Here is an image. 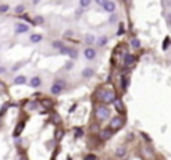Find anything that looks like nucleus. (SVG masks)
I'll return each mask as SVG.
<instances>
[{
  "label": "nucleus",
  "instance_id": "nucleus-9",
  "mask_svg": "<svg viewBox=\"0 0 171 160\" xmlns=\"http://www.w3.org/2000/svg\"><path fill=\"white\" fill-rule=\"evenodd\" d=\"M23 129H24V123L21 121V123H18V124H17V127H15V130H14V136H15V138H18V136H20V133L23 132Z\"/></svg>",
  "mask_w": 171,
  "mask_h": 160
},
{
  "label": "nucleus",
  "instance_id": "nucleus-1",
  "mask_svg": "<svg viewBox=\"0 0 171 160\" xmlns=\"http://www.w3.org/2000/svg\"><path fill=\"white\" fill-rule=\"evenodd\" d=\"M99 94H101V99L105 103H114V100H116V94L111 90H102Z\"/></svg>",
  "mask_w": 171,
  "mask_h": 160
},
{
  "label": "nucleus",
  "instance_id": "nucleus-23",
  "mask_svg": "<svg viewBox=\"0 0 171 160\" xmlns=\"http://www.w3.org/2000/svg\"><path fill=\"white\" fill-rule=\"evenodd\" d=\"M24 11H26V6H24V5H18V6L15 8V12H17V14H23Z\"/></svg>",
  "mask_w": 171,
  "mask_h": 160
},
{
  "label": "nucleus",
  "instance_id": "nucleus-11",
  "mask_svg": "<svg viewBox=\"0 0 171 160\" xmlns=\"http://www.w3.org/2000/svg\"><path fill=\"white\" fill-rule=\"evenodd\" d=\"M26 81H27V78H26L24 75H17L15 80H14V82H15L17 85H21V84H26Z\"/></svg>",
  "mask_w": 171,
  "mask_h": 160
},
{
  "label": "nucleus",
  "instance_id": "nucleus-39",
  "mask_svg": "<svg viewBox=\"0 0 171 160\" xmlns=\"http://www.w3.org/2000/svg\"><path fill=\"white\" fill-rule=\"evenodd\" d=\"M107 160H110V159H107Z\"/></svg>",
  "mask_w": 171,
  "mask_h": 160
},
{
  "label": "nucleus",
  "instance_id": "nucleus-27",
  "mask_svg": "<svg viewBox=\"0 0 171 160\" xmlns=\"http://www.w3.org/2000/svg\"><path fill=\"white\" fill-rule=\"evenodd\" d=\"M75 136H77V138L83 136V130H81V129H77V130H75Z\"/></svg>",
  "mask_w": 171,
  "mask_h": 160
},
{
  "label": "nucleus",
  "instance_id": "nucleus-25",
  "mask_svg": "<svg viewBox=\"0 0 171 160\" xmlns=\"http://www.w3.org/2000/svg\"><path fill=\"white\" fill-rule=\"evenodd\" d=\"M8 11H9V5H6V3L0 5V14H5V12H8Z\"/></svg>",
  "mask_w": 171,
  "mask_h": 160
},
{
  "label": "nucleus",
  "instance_id": "nucleus-2",
  "mask_svg": "<svg viewBox=\"0 0 171 160\" xmlns=\"http://www.w3.org/2000/svg\"><path fill=\"white\" fill-rule=\"evenodd\" d=\"M65 85H66V84H65L62 80H57L54 84H53V85H51V93H53L54 96H59V94L63 91Z\"/></svg>",
  "mask_w": 171,
  "mask_h": 160
},
{
  "label": "nucleus",
  "instance_id": "nucleus-7",
  "mask_svg": "<svg viewBox=\"0 0 171 160\" xmlns=\"http://www.w3.org/2000/svg\"><path fill=\"white\" fill-rule=\"evenodd\" d=\"M102 8H104L107 12H111V14H113V12L116 11V3H114V2H111V0H108V2L102 6Z\"/></svg>",
  "mask_w": 171,
  "mask_h": 160
},
{
  "label": "nucleus",
  "instance_id": "nucleus-12",
  "mask_svg": "<svg viewBox=\"0 0 171 160\" xmlns=\"http://www.w3.org/2000/svg\"><path fill=\"white\" fill-rule=\"evenodd\" d=\"M41 40H42V35H39V33H35V35L30 36V42L32 43H39Z\"/></svg>",
  "mask_w": 171,
  "mask_h": 160
},
{
  "label": "nucleus",
  "instance_id": "nucleus-31",
  "mask_svg": "<svg viewBox=\"0 0 171 160\" xmlns=\"http://www.w3.org/2000/svg\"><path fill=\"white\" fill-rule=\"evenodd\" d=\"M72 67H74V63H72V61H69V63L65 66V69H72Z\"/></svg>",
  "mask_w": 171,
  "mask_h": 160
},
{
  "label": "nucleus",
  "instance_id": "nucleus-33",
  "mask_svg": "<svg viewBox=\"0 0 171 160\" xmlns=\"http://www.w3.org/2000/svg\"><path fill=\"white\" fill-rule=\"evenodd\" d=\"M62 136H63V132L59 130V132H57V139H62Z\"/></svg>",
  "mask_w": 171,
  "mask_h": 160
},
{
  "label": "nucleus",
  "instance_id": "nucleus-15",
  "mask_svg": "<svg viewBox=\"0 0 171 160\" xmlns=\"http://www.w3.org/2000/svg\"><path fill=\"white\" fill-rule=\"evenodd\" d=\"M125 154H126V148H125V147H117L116 156H117V157H123Z\"/></svg>",
  "mask_w": 171,
  "mask_h": 160
},
{
  "label": "nucleus",
  "instance_id": "nucleus-29",
  "mask_svg": "<svg viewBox=\"0 0 171 160\" xmlns=\"http://www.w3.org/2000/svg\"><path fill=\"white\" fill-rule=\"evenodd\" d=\"M84 160H96V156H93V154H89V156H86Z\"/></svg>",
  "mask_w": 171,
  "mask_h": 160
},
{
  "label": "nucleus",
  "instance_id": "nucleus-17",
  "mask_svg": "<svg viewBox=\"0 0 171 160\" xmlns=\"http://www.w3.org/2000/svg\"><path fill=\"white\" fill-rule=\"evenodd\" d=\"M107 42H108V38H107V36H101L99 40H98V45H99V46H105Z\"/></svg>",
  "mask_w": 171,
  "mask_h": 160
},
{
  "label": "nucleus",
  "instance_id": "nucleus-26",
  "mask_svg": "<svg viewBox=\"0 0 171 160\" xmlns=\"http://www.w3.org/2000/svg\"><path fill=\"white\" fill-rule=\"evenodd\" d=\"M59 51H60V54H63V55H69V51H71V48H66V46H63V48H60Z\"/></svg>",
  "mask_w": 171,
  "mask_h": 160
},
{
  "label": "nucleus",
  "instance_id": "nucleus-13",
  "mask_svg": "<svg viewBox=\"0 0 171 160\" xmlns=\"http://www.w3.org/2000/svg\"><path fill=\"white\" fill-rule=\"evenodd\" d=\"M30 85L35 87V88L39 87V85H41V78H39V77H33V78L30 80Z\"/></svg>",
  "mask_w": 171,
  "mask_h": 160
},
{
  "label": "nucleus",
  "instance_id": "nucleus-19",
  "mask_svg": "<svg viewBox=\"0 0 171 160\" xmlns=\"http://www.w3.org/2000/svg\"><path fill=\"white\" fill-rule=\"evenodd\" d=\"M32 21H33V24H42V23H44V17L38 15V17H35Z\"/></svg>",
  "mask_w": 171,
  "mask_h": 160
},
{
  "label": "nucleus",
  "instance_id": "nucleus-32",
  "mask_svg": "<svg viewBox=\"0 0 171 160\" xmlns=\"http://www.w3.org/2000/svg\"><path fill=\"white\" fill-rule=\"evenodd\" d=\"M116 20H117V17H116V15H114V14H113V15H111V17H110V21H111V23H114V21H116Z\"/></svg>",
  "mask_w": 171,
  "mask_h": 160
},
{
  "label": "nucleus",
  "instance_id": "nucleus-6",
  "mask_svg": "<svg viewBox=\"0 0 171 160\" xmlns=\"http://www.w3.org/2000/svg\"><path fill=\"white\" fill-rule=\"evenodd\" d=\"M84 57L87 58V60H93V58L96 57V51H95L92 46L86 48V49H84Z\"/></svg>",
  "mask_w": 171,
  "mask_h": 160
},
{
  "label": "nucleus",
  "instance_id": "nucleus-8",
  "mask_svg": "<svg viewBox=\"0 0 171 160\" xmlns=\"http://www.w3.org/2000/svg\"><path fill=\"white\" fill-rule=\"evenodd\" d=\"M123 61H125V64H126V66L134 64V63H135V55H132V54H125V58H123Z\"/></svg>",
  "mask_w": 171,
  "mask_h": 160
},
{
  "label": "nucleus",
  "instance_id": "nucleus-20",
  "mask_svg": "<svg viewBox=\"0 0 171 160\" xmlns=\"http://www.w3.org/2000/svg\"><path fill=\"white\" fill-rule=\"evenodd\" d=\"M53 46H54L56 49H60V48H63V42H62V40H54V42H53Z\"/></svg>",
  "mask_w": 171,
  "mask_h": 160
},
{
  "label": "nucleus",
  "instance_id": "nucleus-30",
  "mask_svg": "<svg viewBox=\"0 0 171 160\" xmlns=\"http://www.w3.org/2000/svg\"><path fill=\"white\" fill-rule=\"evenodd\" d=\"M141 135H143V138H144V139H146V141H149V142H150V141H152V138H150V136H149V135H147V133H141Z\"/></svg>",
  "mask_w": 171,
  "mask_h": 160
},
{
  "label": "nucleus",
  "instance_id": "nucleus-21",
  "mask_svg": "<svg viewBox=\"0 0 171 160\" xmlns=\"http://www.w3.org/2000/svg\"><path fill=\"white\" fill-rule=\"evenodd\" d=\"M114 105H116V108H117L120 112H123V105H122V102H120L119 99H116V100H114Z\"/></svg>",
  "mask_w": 171,
  "mask_h": 160
},
{
  "label": "nucleus",
  "instance_id": "nucleus-22",
  "mask_svg": "<svg viewBox=\"0 0 171 160\" xmlns=\"http://www.w3.org/2000/svg\"><path fill=\"white\" fill-rule=\"evenodd\" d=\"M131 45H132L134 48H140V46H141V42H140V39H137V38H135V39L131 40Z\"/></svg>",
  "mask_w": 171,
  "mask_h": 160
},
{
  "label": "nucleus",
  "instance_id": "nucleus-16",
  "mask_svg": "<svg viewBox=\"0 0 171 160\" xmlns=\"http://www.w3.org/2000/svg\"><path fill=\"white\" fill-rule=\"evenodd\" d=\"M101 138H102V139H110V138H111V129L102 130V132H101Z\"/></svg>",
  "mask_w": 171,
  "mask_h": 160
},
{
  "label": "nucleus",
  "instance_id": "nucleus-35",
  "mask_svg": "<svg viewBox=\"0 0 171 160\" xmlns=\"http://www.w3.org/2000/svg\"><path fill=\"white\" fill-rule=\"evenodd\" d=\"M32 2H33V5H39L41 3V0H32Z\"/></svg>",
  "mask_w": 171,
  "mask_h": 160
},
{
  "label": "nucleus",
  "instance_id": "nucleus-3",
  "mask_svg": "<svg viewBox=\"0 0 171 160\" xmlns=\"http://www.w3.org/2000/svg\"><path fill=\"white\" fill-rule=\"evenodd\" d=\"M96 117H98V120H107L108 117H110V109L108 108H105V106H99L98 109H96Z\"/></svg>",
  "mask_w": 171,
  "mask_h": 160
},
{
  "label": "nucleus",
  "instance_id": "nucleus-14",
  "mask_svg": "<svg viewBox=\"0 0 171 160\" xmlns=\"http://www.w3.org/2000/svg\"><path fill=\"white\" fill-rule=\"evenodd\" d=\"M95 36L93 35H86L84 36V43H87V45H93L95 43Z\"/></svg>",
  "mask_w": 171,
  "mask_h": 160
},
{
  "label": "nucleus",
  "instance_id": "nucleus-34",
  "mask_svg": "<svg viewBox=\"0 0 171 160\" xmlns=\"http://www.w3.org/2000/svg\"><path fill=\"white\" fill-rule=\"evenodd\" d=\"M5 72H6V69L3 66H0V74H5Z\"/></svg>",
  "mask_w": 171,
  "mask_h": 160
},
{
  "label": "nucleus",
  "instance_id": "nucleus-28",
  "mask_svg": "<svg viewBox=\"0 0 171 160\" xmlns=\"http://www.w3.org/2000/svg\"><path fill=\"white\" fill-rule=\"evenodd\" d=\"M107 2H108V0H95V3H98L99 6H104Z\"/></svg>",
  "mask_w": 171,
  "mask_h": 160
},
{
  "label": "nucleus",
  "instance_id": "nucleus-10",
  "mask_svg": "<svg viewBox=\"0 0 171 160\" xmlns=\"http://www.w3.org/2000/svg\"><path fill=\"white\" fill-rule=\"evenodd\" d=\"M93 74H95V71L92 67H86V69H83V72H81L83 78H90V77H93Z\"/></svg>",
  "mask_w": 171,
  "mask_h": 160
},
{
  "label": "nucleus",
  "instance_id": "nucleus-5",
  "mask_svg": "<svg viewBox=\"0 0 171 160\" xmlns=\"http://www.w3.org/2000/svg\"><path fill=\"white\" fill-rule=\"evenodd\" d=\"M29 29H30V27H29L26 23H18V24L15 26V33H18V35H21V33H27Z\"/></svg>",
  "mask_w": 171,
  "mask_h": 160
},
{
  "label": "nucleus",
  "instance_id": "nucleus-36",
  "mask_svg": "<svg viewBox=\"0 0 171 160\" xmlns=\"http://www.w3.org/2000/svg\"><path fill=\"white\" fill-rule=\"evenodd\" d=\"M168 24H170V26H171V14H170V15H168Z\"/></svg>",
  "mask_w": 171,
  "mask_h": 160
},
{
  "label": "nucleus",
  "instance_id": "nucleus-24",
  "mask_svg": "<svg viewBox=\"0 0 171 160\" xmlns=\"http://www.w3.org/2000/svg\"><path fill=\"white\" fill-rule=\"evenodd\" d=\"M69 57H71L72 60H75V58L78 57V51H77V49H71V51H69Z\"/></svg>",
  "mask_w": 171,
  "mask_h": 160
},
{
  "label": "nucleus",
  "instance_id": "nucleus-18",
  "mask_svg": "<svg viewBox=\"0 0 171 160\" xmlns=\"http://www.w3.org/2000/svg\"><path fill=\"white\" fill-rule=\"evenodd\" d=\"M90 5H92V0H80V6H81L83 9L89 8Z\"/></svg>",
  "mask_w": 171,
  "mask_h": 160
},
{
  "label": "nucleus",
  "instance_id": "nucleus-37",
  "mask_svg": "<svg viewBox=\"0 0 171 160\" xmlns=\"http://www.w3.org/2000/svg\"><path fill=\"white\" fill-rule=\"evenodd\" d=\"M21 160H27V159H26V157H21Z\"/></svg>",
  "mask_w": 171,
  "mask_h": 160
},
{
  "label": "nucleus",
  "instance_id": "nucleus-38",
  "mask_svg": "<svg viewBox=\"0 0 171 160\" xmlns=\"http://www.w3.org/2000/svg\"><path fill=\"white\" fill-rule=\"evenodd\" d=\"M0 49H2V45H0Z\"/></svg>",
  "mask_w": 171,
  "mask_h": 160
},
{
  "label": "nucleus",
  "instance_id": "nucleus-4",
  "mask_svg": "<svg viewBox=\"0 0 171 160\" xmlns=\"http://www.w3.org/2000/svg\"><path fill=\"white\" fill-rule=\"evenodd\" d=\"M123 126V120L120 118V117H114L111 123H110V129L111 130H117V129H120Z\"/></svg>",
  "mask_w": 171,
  "mask_h": 160
}]
</instances>
